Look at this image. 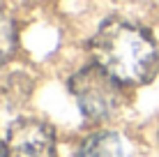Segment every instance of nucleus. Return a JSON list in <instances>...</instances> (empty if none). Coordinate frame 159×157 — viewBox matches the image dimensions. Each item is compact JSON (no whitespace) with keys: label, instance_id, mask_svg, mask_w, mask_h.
Masks as SVG:
<instances>
[{"label":"nucleus","instance_id":"1","mask_svg":"<svg viewBox=\"0 0 159 157\" xmlns=\"http://www.w3.org/2000/svg\"><path fill=\"white\" fill-rule=\"evenodd\" d=\"M92 58L122 85L150 83L159 67V46L141 25L111 19L97 30L90 44Z\"/></svg>","mask_w":159,"mask_h":157},{"label":"nucleus","instance_id":"2","mask_svg":"<svg viewBox=\"0 0 159 157\" xmlns=\"http://www.w3.org/2000/svg\"><path fill=\"white\" fill-rule=\"evenodd\" d=\"M69 88L79 102V109L90 120H106L122 106V83H118L99 65L76 72Z\"/></svg>","mask_w":159,"mask_h":157},{"label":"nucleus","instance_id":"3","mask_svg":"<svg viewBox=\"0 0 159 157\" xmlns=\"http://www.w3.org/2000/svg\"><path fill=\"white\" fill-rule=\"evenodd\" d=\"M9 157H56V136L46 122L16 120L7 132Z\"/></svg>","mask_w":159,"mask_h":157},{"label":"nucleus","instance_id":"4","mask_svg":"<svg viewBox=\"0 0 159 157\" xmlns=\"http://www.w3.org/2000/svg\"><path fill=\"white\" fill-rule=\"evenodd\" d=\"M76 157H122V141L113 132H97L83 141Z\"/></svg>","mask_w":159,"mask_h":157},{"label":"nucleus","instance_id":"5","mask_svg":"<svg viewBox=\"0 0 159 157\" xmlns=\"http://www.w3.org/2000/svg\"><path fill=\"white\" fill-rule=\"evenodd\" d=\"M16 51V23L7 12L0 9V65L12 60Z\"/></svg>","mask_w":159,"mask_h":157},{"label":"nucleus","instance_id":"6","mask_svg":"<svg viewBox=\"0 0 159 157\" xmlns=\"http://www.w3.org/2000/svg\"><path fill=\"white\" fill-rule=\"evenodd\" d=\"M0 157H9V155H7V148H5V145H0Z\"/></svg>","mask_w":159,"mask_h":157}]
</instances>
